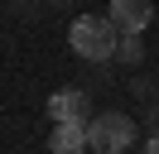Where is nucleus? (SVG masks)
<instances>
[{"label": "nucleus", "mask_w": 159, "mask_h": 154, "mask_svg": "<svg viewBox=\"0 0 159 154\" xmlns=\"http://www.w3.org/2000/svg\"><path fill=\"white\" fill-rule=\"evenodd\" d=\"M116 53L125 58V63H140V53H145V48L135 43V34H120V43H116Z\"/></svg>", "instance_id": "nucleus-6"}, {"label": "nucleus", "mask_w": 159, "mask_h": 154, "mask_svg": "<svg viewBox=\"0 0 159 154\" xmlns=\"http://www.w3.org/2000/svg\"><path fill=\"white\" fill-rule=\"evenodd\" d=\"M106 19L120 34H140V29H149V19H154V5H149V0H111Z\"/></svg>", "instance_id": "nucleus-3"}, {"label": "nucleus", "mask_w": 159, "mask_h": 154, "mask_svg": "<svg viewBox=\"0 0 159 154\" xmlns=\"http://www.w3.org/2000/svg\"><path fill=\"white\" fill-rule=\"evenodd\" d=\"M145 154H159V135H154V140H149V144H145Z\"/></svg>", "instance_id": "nucleus-7"}, {"label": "nucleus", "mask_w": 159, "mask_h": 154, "mask_svg": "<svg viewBox=\"0 0 159 154\" xmlns=\"http://www.w3.org/2000/svg\"><path fill=\"white\" fill-rule=\"evenodd\" d=\"M130 140H135V120L125 111H101L87 120V144L97 154H125Z\"/></svg>", "instance_id": "nucleus-2"}, {"label": "nucleus", "mask_w": 159, "mask_h": 154, "mask_svg": "<svg viewBox=\"0 0 159 154\" xmlns=\"http://www.w3.org/2000/svg\"><path fill=\"white\" fill-rule=\"evenodd\" d=\"M68 43H72V53L87 58V63H106V58H116L120 29L111 24V19H101V15H82V19H72Z\"/></svg>", "instance_id": "nucleus-1"}, {"label": "nucleus", "mask_w": 159, "mask_h": 154, "mask_svg": "<svg viewBox=\"0 0 159 154\" xmlns=\"http://www.w3.org/2000/svg\"><path fill=\"white\" fill-rule=\"evenodd\" d=\"M48 120H87V92H53Z\"/></svg>", "instance_id": "nucleus-5"}, {"label": "nucleus", "mask_w": 159, "mask_h": 154, "mask_svg": "<svg viewBox=\"0 0 159 154\" xmlns=\"http://www.w3.org/2000/svg\"><path fill=\"white\" fill-rule=\"evenodd\" d=\"M48 154H87V120H53Z\"/></svg>", "instance_id": "nucleus-4"}]
</instances>
